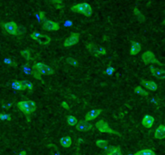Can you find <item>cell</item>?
I'll list each match as a JSON object with an SVG mask.
<instances>
[{
	"mask_svg": "<svg viewBox=\"0 0 165 155\" xmlns=\"http://www.w3.org/2000/svg\"><path fill=\"white\" fill-rule=\"evenodd\" d=\"M50 2L55 5H61L62 4V0H51Z\"/></svg>",
	"mask_w": 165,
	"mask_h": 155,
	"instance_id": "cell-37",
	"label": "cell"
},
{
	"mask_svg": "<svg viewBox=\"0 0 165 155\" xmlns=\"http://www.w3.org/2000/svg\"><path fill=\"white\" fill-rule=\"evenodd\" d=\"M12 88L17 90H24L27 89L23 81H15L12 83Z\"/></svg>",
	"mask_w": 165,
	"mask_h": 155,
	"instance_id": "cell-20",
	"label": "cell"
},
{
	"mask_svg": "<svg viewBox=\"0 0 165 155\" xmlns=\"http://www.w3.org/2000/svg\"><path fill=\"white\" fill-rule=\"evenodd\" d=\"M2 28L8 34L13 35V36H16V35L18 34V25L16 24V23L13 22V21L2 23Z\"/></svg>",
	"mask_w": 165,
	"mask_h": 155,
	"instance_id": "cell-7",
	"label": "cell"
},
{
	"mask_svg": "<svg viewBox=\"0 0 165 155\" xmlns=\"http://www.w3.org/2000/svg\"><path fill=\"white\" fill-rule=\"evenodd\" d=\"M23 72L27 74H32V69H31V68L28 66V64H25V65L23 66Z\"/></svg>",
	"mask_w": 165,
	"mask_h": 155,
	"instance_id": "cell-32",
	"label": "cell"
},
{
	"mask_svg": "<svg viewBox=\"0 0 165 155\" xmlns=\"http://www.w3.org/2000/svg\"><path fill=\"white\" fill-rule=\"evenodd\" d=\"M138 1H139V0H138Z\"/></svg>",
	"mask_w": 165,
	"mask_h": 155,
	"instance_id": "cell-42",
	"label": "cell"
},
{
	"mask_svg": "<svg viewBox=\"0 0 165 155\" xmlns=\"http://www.w3.org/2000/svg\"><path fill=\"white\" fill-rule=\"evenodd\" d=\"M19 155H27V153H26V151L22 150L20 153H19Z\"/></svg>",
	"mask_w": 165,
	"mask_h": 155,
	"instance_id": "cell-39",
	"label": "cell"
},
{
	"mask_svg": "<svg viewBox=\"0 0 165 155\" xmlns=\"http://www.w3.org/2000/svg\"><path fill=\"white\" fill-rule=\"evenodd\" d=\"M61 106L63 107V108H64L65 110H69V109H70V107L69 106V104H67L65 101H63V102L61 103Z\"/></svg>",
	"mask_w": 165,
	"mask_h": 155,
	"instance_id": "cell-35",
	"label": "cell"
},
{
	"mask_svg": "<svg viewBox=\"0 0 165 155\" xmlns=\"http://www.w3.org/2000/svg\"><path fill=\"white\" fill-rule=\"evenodd\" d=\"M105 153L108 155H123L121 152L119 147H115V146H107L105 148Z\"/></svg>",
	"mask_w": 165,
	"mask_h": 155,
	"instance_id": "cell-17",
	"label": "cell"
},
{
	"mask_svg": "<svg viewBox=\"0 0 165 155\" xmlns=\"http://www.w3.org/2000/svg\"><path fill=\"white\" fill-rule=\"evenodd\" d=\"M134 91H135L136 94H138V95H143V96H145V97H147V96L149 95V93L147 92V90H143L140 86H135V89H134Z\"/></svg>",
	"mask_w": 165,
	"mask_h": 155,
	"instance_id": "cell-22",
	"label": "cell"
},
{
	"mask_svg": "<svg viewBox=\"0 0 165 155\" xmlns=\"http://www.w3.org/2000/svg\"><path fill=\"white\" fill-rule=\"evenodd\" d=\"M141 58H142L143 62L146 64V65H148V64H158V65H163L160 62V61H158V59L156 58V55L151 51L144 52L142 54Z\"/></svg>",
	"mask_w": 165,
	"mask_h": 155,
	"instance_id": "cell-6",
	"label": "cell"
},
{
	"mask_svg": "<svg viewBox=\"0 0 165 155\" xmlns=\"http://www.w3.org/2000/svg\"><path fill=\"white\" fill-rule=\"evenodd\" d=\"M21 56L24 58L27 61H30L31 60V53L30 51L28 49H24V50H22L20 52Z\"/></svg>",
	"mask_w": 165,
	"mask_h": 155,
	"instance_id": "cell-26",
	"label": "cell"
},
{
	"mask_svg": "<svg viewBox=\"0 0 165 155\" xmlns=\"http://www.w3.org/2000/svg\"><path fill=\"white\" fill-rule=\"evenodd\" d=\"M154 136L156 139L165 138V125H160L154 132Z\"/></svg>",
	"mask_w": 165,
	"mask_h": 155,
	"instance_id": "cell-14",
	"label": "cell"
},
{
	"mask_svg": "<svg viewBox=\"0 0 165 155\" xmlns=\"http://www.w3.org/2000/svg\"><path fill=\"white\" fill-rule=\"evenodd\" d=\"M23 83L26 86V88H27V89H28L30 91H32V90H33L34 86H33V84H32V83H30V82L28 81H23Z\"/></svg>",
	"mask_w": 165,
	"mask_h": 155,
	"instance_id": "cell-31",
	"label": "cell"
},
{
	"mask_svg": "<svg viewBox=\"0 0 165 155\" xmlns=\"http://www.w3.org/2000/svg\"><path fill=\"white\" fill-rule=\"evenodd\" d=\"M72 138L70 137H63L60 138V146L64 148H69L72 145Z\"/></svg>",
	"mask_w": 165,
	"mask_h": 155,
	"instance_id": "cell-19",
	"label": "cell"
},
{
	"mask_svg": "<svg viewBox=\"0 0 165 155\" xmlns=\"http://www.w3.org/2000/svg\"><path fill=\"white\" fill-rule=\"evenodd\" d=\"M77 122L78 121L74 116L70 115V116H67V123H68V125H70V126H75V125L77 124Z\"/></svg>",
	"mask_w": 165,
	"mask_h": 155,
	"instance_id": "cell-24",
	"label": "cell"
},
{
	"mask_svg": "<svg viewBox=\"0 0 165 155\" xmlns=\"http://www.w3.org/2000/svg\"><path fill=\"white\" fill-rule=\"evenodd\" d=\"M40 34H41V33H37V32H35V33H33L31 34V38H32V40H34V41H37V40H38V38H39L40 36Z\"/></svg>",
	"mask_w": 165,
	"mask_h": 155,
	"instance_id": "cell-34",
	"label": "cell"
},
{
	"mask_svg": "<svg viewBox=\"0 0 165 155\" xmlns=\"http://www.w3.org/2000/svg\"><path fill=\"white\" fill-rule=\"evenodd\" d=\"M0 120L1 121H12V116L9 114L7 113H0Z\"/></svg>",
	"mask_w": 165,
	"mask_h": 155,
	"instance_id": "cell-28",
	"label": "cell"
},
{
	"mask_svg": "<svg viewBox=\"0 0 165 155\" xmlns=\"http://www.w3.org/2000/svg\"><path fill=\"white\" fill-rule=\"evenodd\" d=\"M86 49L93 57L96 58H98L100 56H103L106 54V50L105 48L98 46V44L89 42L86 44Z\"/></svg>",
	"mask_w": 165,
	"mask_h": 155,
	"instance_id": "cell-3",
	"label": "cell"
},
{
	"mask_svg": "<svg viewBox=\"0 0 165 155\" xmlns=\"http://www.w3.org/2000/svg\"><path fill=\"white\" fill-rule=\"evenodd\" d=\"M36 41H38V43L41 45H48V44H50L51 37H48V35L40 34Z\"/></svg>",
	"mask_w": 165,
	"mask_h": 155,
	"instance_id": "cell-18",
	"label": "cell"
},
{
	"mask_svg": "<svg viewBox=\"0 0 165 155\" xmlns=\"http://www.w3.org/2000/svg\"><path fill=\"white\" fill-rule=\"evenodd\" d=\"M150 71L155 78L158 79H165V70L154 66H150Z\"/></svg>",
	"mask_w": 165,
	"mask_h": 155,
	"instance_id": "cell-12",
	"label": "cell"
},
{
	"mask_svg": "<svg viewBox=\"0 0 165 155\" xmlns=\"http://www.w3.org/2000/svg\"><path fill=\"white\" fill-rule=\"evenodd\" d=\"M80 39V35L77 33H73L69 37H67L64 42V46L66 48L72 47L77 44Z\"/></svg>",
	"mask_w": 165,
	"mask_h": 155,
	"instance_id": "cell-8",
	"label": "cell"
},
{
	"mask_svg": "<svg viewBox=\"0 0 165 155\" xmlns=\"http://www.w3.org/2000/svg\"><path fill=\"white\" fill-rule=\"evenodd\" d=\"M141 84L143 86L146 87L147 89L150 90H152V91H155L158 89V86L157 84L153 81H147V80H142L141 81Z\"/></svg>",
	"mask_w": 165,
	"mask_h": 155,
	"instance_id": "cell-15",
	"label": "cell"
},
{
	"mask_svg": "<svg viewBox=\"0 0 165 155\" xmlns=\"http://www.w3.org/2000/svg\"><path fill=\"white\" fill-rule=\"evenodd\" d=\"M103 155H108V154H107V153H105V154H103Z\"/></svg>",
	"mask_w": 165,
	"mask_h": 155,
	"instance_id": "cell-41",
	"label": "cell"
},
{
	"mask_svg": "<svg viewBox=\"0 0 165 155\" xmlns=\"http://www.w3.org/2000/svg\"><path fill=\"white\" fill-rule=\"evenodd\" d=\"M115 69L114 67H112V66H108V68L106 69H105V74H107V75H112L114 73H115Z\"/></svg>",
	"mask_w": 165,
	"mask_h": 155,
	"instance_id": "cell-30",
	"label": "cell"
},
{
	"mask_svg": "<svg viewBox=\"0 0 165 155\" xmlns=\"http://www.w3.org/2000/svg\"><path fill=\"white\" fill-rule=\"evenodd\" d=\"M42 28L46 31H58L60 29V25L59 23H56L54 21L47 19L44 21Z\"/></svg>",
	"mask_w": 165,
	"mask_h": 155,
	"instance_id": "cell-9",
	"label": "cell"
},
{
	"mask_svg": "<svg viewBox=\"0 0 165 155\" xmlns=\"http://www.w3.org/2000/svg\"><path fill=\"white\" fill-rule=\"evenodd\" d=\"M142 49L141 44L136 41H131V50H130V55L135 56L137 55L138 53H139L140 50Z\"/></svg>",
	"mask_w": 165,
	"mask_h": 155,
	"instance_id": "cell-16",
	"label": "cell"
},
{
	"mask_svg": "<svg viewBox=\"0 0 165 155\" xmlns=\"http://www.w3.org/2000/svg\"><path fill=\"white\" fill-rule=\"evenodd\" d=\"M62 7H63V6H61V5H56V8L57 9H61Z\"/></svg>",
	"mask_w": 165,
	"mask_h": 155,
	"instance_id": "cell-38",
	"label": "cell"
},
{
	"mask_svg": "<svg viewBox=\"0 0 165 155\" xmlns=\"http://www.w3.org/2000/svg\"><path fill=\"white\" fill-rule=\"evenodd\" d=\"M154 123H155V119L153 116H150V115H146L142 120V125L147 129H150L152 127Z\"/></svg>",
	"mask_w": 165,
	"mask_h": 155,
	"instance_id": "cell-13",
	"label": "cell"
},
{
	"mask_svg": "<svg viewBox=\"0 0 165 155\" xmlns=\"http://www.w3.org/2000/svg\"><path fill=\"white\" fill-rule=\"evenodd\" d=\"M32 69L38 71L41 75H53L55 73L53 69L43 62L35 63L34 65H32Z\"/></svg>",
	"mask_w": 165,
	"mask_h": 155,
	"instance_id": "cell-4",
	"label": "cell"
},
{
	"mask_svg": "<svg viewBox=\"0 0 165 155\" xmlns=\"http://www.w3.org/2000/svg\"><path fill=\"white\" fill-rule=\"evenodd\" d=\"M95 144L98 148L101 149H105L108 146V141H105V140H98V141H96Z\"/></svg>",
	"mask_w": 165,
	"mask_h": 155,
	"instance_id": "cell-25",
	"label": "cell"
},
{
	"mask_svg": "<svg viewBox=\"0 0 165 155\" xmlns=\"http://www.w3.org/2000/svg\"><path fill=\"white\" fill-rule=\"evenodd\" d=\"M71 11L75 13L84 15L85 16H90L93 13V9H92L91 6L86 2L74 5L73 7H71Z\"/></svg>",
	"mask_w": 165,
	"mask_h": 155,
	"instance_id": "cell-2",
	"label": "cell"
},
{
	"mask_svg": "<svg viewBox=\"0 0 165 155\" xmlns=\"http://www.w3.org/2000/svg\"><path fill=\"white\" fill-rule=\"evenodd\" d=\"M39 17H40V20H45V15H44V12H39Z\"/></svg>",
	"mask_w": 165,
	"mask_h": 155,
	"instance_id": "cell-36",
	"label": "cell"
},
{
	"mask_svg": "<svg viewBox=\"0 0 165 155\" xmlns=\"http://www.w3.org/2000/svg\"><path fill=\"white\" fill-rule=\"evenodd\" d=\"M32 75H33V76H34L35 79H39V80H41V79H42L41 74H40V73L38 71H36V70H34V69H32Z\"/></svg>",
	"mask_w": 165,
	"mask_h": 155,
	"instance_id": "cell-33",
	"label": "cell"
},
{
	"mask_svg": "<svg viewBox=\"0 0 165 155\" xmlns=\"http://www.w3.org/2000/svg\"><path fill=\"white\" fill-rule=\"evenodd\" d=\"M4 63L5 64H7V65H10V66H16V63L14 61H12L11 58H6L4 59Z\"/></svg>",
	"mask_w": 165,
	"mask_h": 155,
	"instance_id": "cell-29",
	"label": "cell"
},
{
	"mask_svg": "<svg viewBox=\"0 0 165 155\" xmlns=\"http://www.w3.org/2000/svg\"><path fill=\"white\" fill-rule=\"evenodd\" d=\"M17 107L27 116L33 113L36 110V105L32 100H23L17 103Z\"/></svg>",
	"mask_w": 165,
	"mask_h": 155,
	"instance_id": "cell-1",
	"label": "cell"
},
{
	"mask_svg": "<svg viewBox=\"0 0 165 155\" xmlns=\"http://www.w3.org/2000/svg\"><path fill=\"white\" fill-rule=\"evenodd\" d=\"M101 112H102L101 109H93L91 111H88L85 116V121L90 122L91 121H94L97 117H98V116L100 114H101Z\"/></svg>",
	"mask_w": 165,
	"mask_h": 155,
	"instance_id": "cell-11",
	"label": "cell"
},
{
	"mask_svg": "<svg viewBox=\"0 0 165 155\" xmlns=\"http://www.w3.org/2000/svg\"><path fill=\"white\" fill-rule=\"evenodd\" d=\"M76 129L79 132H87L89 130L93 129V125L85 121H78L76 125Z\"/></svg>",
	"mask_w": 165,
	"mask_h": 155,
	"instance_id": "cell-10",
	"label": "cell"
},
{
	"mask_svg": "<svg viewBox=\"0 0 165 155\" xmlns=\"http://www.w3.org/2000/svg\"><path fill=\"white\" fill-rule=\"evenodd\" d=\"M67 63L68 64H69L70 65H72V66H77L78 65V62L76 59H74V58H68L66 60Z\"/></svg>",
	"mask_w": 165,
	"mask_h": 155,
	"instance_id": "cell-27",
	"label": "cell"
},
{
	"mask_svg": "<svg viewBox=\"0 0 165 155\" xmlns=\"http://www.w3.org/2000/svg\"><path fill=\"white\" fill-rule=\"evenodd\" d=\"M134 155H156V153L152 150L144 149V150H142L138 151Z\"/></svg>",
	"mask_w": 165,
	"mask_h": 155,
	"instance_id": "cell-23",
	"label": "cell"
},
{
	"mask_svg": "<svg viewBox=\"0 0 165 155\" xmlns=\"http://www.w3.org/2000/svg\"><path fill=\"white\" fill-rule=\"evenodd\" d=\"M163 24H164V25H165V19H164V20H163Z\"/></svg>",
	"mask_w": 165,
	"mask_h": 155,
	"instance_id": "cell-40",
	"label": "cell"
},
{
	"mask_svg": "<svg viewBox=\"0 0 165 155\" xmlns=\"http://www.w3.org/2000/svg\"><path fill=\"white\" fill-rule=\"evenodd\" d=\"M134 15H135L136 18L138 19V20L140 21V22H144L145 21V16L143 15V13L140 12L139 10L138 9L137 7H135L134 8Z\"/></svg>",
	"mask_w": 165,
	"mask_h": 155,
	"instance_id": "cell-21",
	"label": "cell"
},
{
	"mask_svg": "<svg viewBox=\"0 0 165 155\" xmlns=\"http://www.w3.org/2000/svg\"><path fill=\"white\" fill-rule=\"evenodd\" d=\"M95 127L97 128V129L100 132L102 133H110V134H118L119 135V133L114 129H112L108 125V123L105 122L104 120H100L99 121L96 123Z\"/></svg>",
	"mask_w": 165,
	"mask_h": 155,
	"instance_id": "cell-5",
	"label": "cell"
}]
</instances>
